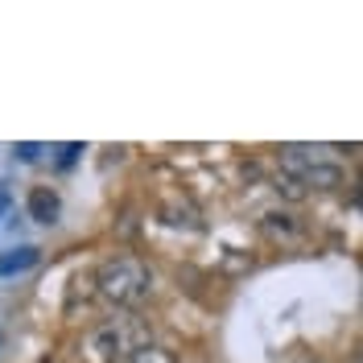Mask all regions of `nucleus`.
<instances>
[{
  "instance_id": "nucleus-8",
  "label": "nucleus",
  "mask_w": 363,
  "mask_h": 363,
  "mask_svg": "<svg viewBox=\"0 0 363 363\" xmlns=\"http://www.w3.org/2000/svg\"><path fill=\"white\" fill-rule=\"evenodd\" d=\"M4 206H9V186L0 182V211H4Z\"/></svg>"
},
{
  "instance_id": "nucleus-5",
  "label": "nucleus",
  "mask_w": 363,
  "mask_h": 363,
  "mask_svg": "<svg viewBox=\"0 0 363 363\" xmlns=\"http://www.w3.org/2000/svg\"><path fill=\"white\" fill-rule=\"evenodd\" d=\"M33 264H38V248H33V244H21V248H13V252L0 256V277L25 272V269H33Z\"/></svg>"
},
{
  "instance_id": "nucleus-2",
  "label": "nucleus",
  "mask_w": 363,
  "mask_h": 363,
  "mask_svg": "<svg viewBox=\"0 0 363 363\" xmlns=\"http://www.w3.org/2000/svg\"><path fill=\"white\" fill-rule=\"evenodd\" d=\"M149 289H153V277L136 256H112L95 272V294L104 301H112V306H124V310L140 306L149 297Z\"/></svg>"
},
{
  "instance_id": "nucleus-1",
  "label": "nucleus",
  "mask_w": 363,
  "mask_h": 363,
  "mask_svg": "<svg viewBox=\"0 0 363 363\" xmlns=\"http://www.w3.org/2000/svg\"><path fill=\"white\" fill-rule=\"evenodd\" d=\"M140 347H149V326L133 314H120V318L99 322L87 339H83V355L91 363H124Z\"/></svg>"
},
{
  "instance_id": "nucleus-4",
  "label": "nucleus",
  "mask_w": 363,
  "mask_h": 363,
  "mask_svg": "<svg viewBox=\"0 0 363 363\" xmlns=\"http://www.w3.org/2000/svg\"><path fill=\"white\" fill-rule=\"evenodd\" d=\"M58 211H62V203H58V194L54 190H45V186H38L33 194H29V215L38 219V223H58Z\"/></svg>"
},
{
  "instance_id": "nucleus-7",
  "label": "nucleus",
  "mask_w": 363,
  "mask_h": 363,
  "mask_svg": "<svg viewBox=\"0 0 363 363\" xmlns=\"http://www.w3.org/2000/svg\"><path fill=\"white\" fill-rule=\"evenodd\" d=\"M38 153H42V145H17V157L21 161H33Z\"/></svg>"
},
{
  "instance_id": "nucleus-6",
  "label": "nucleus",
  "mask_w": 363,
  "mask_h": 363,
  "mask_svg": "<svg viewBox=\"0 0 363 363\" xmlns=\"http://www.w3.org/2000/svg\"><path fill=\"white\" fill-rule=\"evenodd\" d=\"M124 363H178V359H174V351H165V347H153V342H149V347H140L136 355H128Z\"/></svg>"
},
{
  "instance_id": "nucleus-3",
  "label": "nucleus",
  "mask_w": 363,
  "mask_h": 363,
  "mask_svg": "<svg viewBox=\"0 0 363 363\" xmlns=\"http://www.w3.org/2000/svg\"><path fill=\"white\" fill-rule=\"evenodd\" d=\"M281 165L297 186H314V190H335L342 182V165L322 145H285Z\"/></svg>"
}]
</instances>
